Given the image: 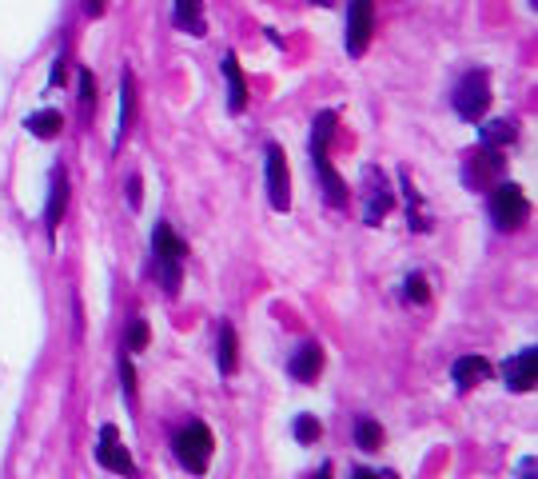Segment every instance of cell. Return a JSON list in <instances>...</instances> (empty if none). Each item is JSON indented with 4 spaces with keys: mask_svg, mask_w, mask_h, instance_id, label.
I'll list each match as a JSON object with an SVG mask.
<instances>
[{
    "mask_svg": "<svg viewBox=\"0 0 538 479\" xmlns=\"http://www.w3.org/2000/svg\"><path fill=\"white\" fill-rule=\"evenodd\" d=\"M172 452H176V460H180L188 472H196V476H200V472L208 468L212 452H216V440H212L208 424H188L184 432H176Z\"/></svg>",
    "mask_w": 538,
    "mask_h": 479,
    "instance_id": "obj_1",
    "label": "cell"
},
{
    "mask_svg": "<svg viewBox=\"0 0 538 479\" xmlns=\"http://www.w3.org/2000/svg\"><path fill=\"white\" fill-rule=\"evenodd\" d=\"M455 112L463 116V120H483V112L491 108V76L487 72H467L459 84H455Z\"/></svg>",
    "mask_w": 538,
    "mask_h": 479,
    "instance_id": "obj_2",
    "label": "cell"
},
{
    "mask_svg": "<svg viewBox=\"0 0 538 479\" xmlns=\"http://www.w3.org/2000/svg\"><path fill=\"white\" fill-rule=\"evenodd\" d=\"M391 208H395L391 180L379 168H363V224L367 228H379Z\"/></svg>",
    "mask_w": 538,
    "mask_h": 479,
    "instance_id": "obj_3",
    "label": "cell"
},
{
    "mask_svg": "<svg viewBox=\"0 0 538 479\" xmlns=\"http://www.w3.org/2000/svg\"><path fill=\"white\" fill-rule=\"evenodd\" d=\"M491 220L499 232H515L527 220V192L519 184H499L491 196Z\"/></svg>",
    "mask_w": 538,
    "mask_h": 479,
    "instance_id": "obj_4",
    "label": "cell"
},
{
    "mask_svg": "<svg viewBox=\"0 0 538 479\" xmlns=\"http://www.w3.org/2000/svg\"><path fill=\"white\" fill-rule=\"evenodd\" d=\"M371 32H375V0H351L347 4V32H343L347 52L363 56L371 44Z\"/></svg>",
    "mask_w": 538,
    "mask_h": 479,
    "instance_id": "obj_5",
    "label": "cell"
},
{
    "mask_svg": "<svg viewBox=\"0 0 538 479\" xmlns=\"http://www.w3.org/2000/svg\"><path fill=\"white\" fill-rule=\"evenodd\" d=\"M311 164H315V176H319V192H323V200H327L331 208H347L351 192H347V184L339 180V172L331 168V160H327V148H323V144H311Z\"/></svg>",
    "mask_w": 538,
    "mask_h": 479,
    "instance_id": "obj_6",
    "label": "cell"
},
{
    "mask_svg": "<svg viewBox=\"0 0 538 479\" xmlns=\"http://www.w3.org/2000/svg\"><path fill=\"white\" fill-rule=\"evenodd\" d=\"M96 460H100V468H108V472H116V476H136V464H132L128 448L120 444V432H116L112 424H108V428H100Z\"/></svg>",
    "mask_w": 538,
    "mask_h": 479,
    "instance_id": "obj_7",
    "label": "cell"
},
{
    "mask_svg": "<svg viewBox=\"0 0 538 479\" xmlns=\"http://www.w3.org/2000/svg\"><path fill=\"white\" fill-rule=\"evenodd\" d=\"M268 200L275 212L291 208V176H287V160L279 144H268Z\"/></svg>",
    "mask_w": 538,
    "mask_h": 479,
    "instance_id": "obj_8",
    "label": "cell"
},
{
    "mask_svg": "<svg viewBox=\"0 0 538 479\" xmlns=\"http://www.w3.org/2000/svg\"><path fill=\"white\" fill-rule=\"evenodd\" d=\"M503 380L511 392H531L538 384V352L535 348H523L519 356H511L503 364Z\"/></svg>",
    "mask_w": 538,
    "mask_h": 479,
    "instance_id": "obj_9",
    "label": "cell"
},
{
    "mask_svg": "<svg viewBox=\"0 0 538 479\" xmlns=\"http://www.w3.org/2000/svg\"><path fill=\"white\" fill-rule=\"evenodd\" d=\"M503 172H507V160L499 156V148H479L467 160V188H483V184H491Z\"/></svg>",
    "mask_w": 538,
    "mask_h": 479,
    "instance_id": "obj_10",
    "label": "cell"
},
{
    "mask_svg": "<svg viewBox=\"0 0 538 479\" xmlns=\"http://www.w3.org/2000/svg\"><path fill=\"white\" fill-rule=\"evenodd\" d=\"M287 372H291V380H299V384H315L319 372H323V348H319L315 340H303V344L295 348Z\"/></svg>",
    "mask_w": 538,
    "mask_h": 479,
    "instance_id": "obj_11",
    "label": "cell"
},
{
    "mask_svg": "<svg viewBox=\"0 0 538 479\" xmlns=\"http://www.w3.org/2000/svg\"><path fill=\"white\" fill-rule=\"evenodd\" d=\"M64 212H68V176L56 168V172H52V188H48V204H44V228H48L52 240H56V232H60Z\"/></svg>",
    "mask_w": 538,
    "mask_h": 479,
    "instance_id": "obj_12",
    "label": "cell"
},
{
    "mask_svg": "<svg viewBox=\"0 0 538 479\" xmlns=\"http://www.w3.org/2000/svg\"><path fill=\"white\" fill-rule=\"evenodd\" d=\"M491 376H495V368H491L483 356H463V360H455V368H451V380H455L459 392H471L475 384H483V380H491Z\"/></svg>",
    "mask_w": 538,
    "mask_h": 479,
    "instance_id": "obj_13",
    "label": "cell"
},
{
    "mask_svg": "<svg viewBox=\"0 0 538 479\" xmlns=\"http://www.w3.org/2000/svg\"><path fill=\"white\" fill-rule=\"evenodd\" d=\"M220 68H224V84H228V112H244V104H248V88H244V72H240L236 52H224Z\"/></svg>",
    "mask_w": 538,
    "mask_h": 479,
    "instance_id": "obj_14",
    "label": "cell"
},
{
    "mask_svg": "<svg viewBox=\"0 0 538 479\" xmlns=\"http://www.w3.org/2000/svg\"><path fill=\"white\" fill-rule=\"evenodd\" d=\"M152 256H160V260H184L188 256V244L176 236V228L172 224H156L152 228Z\"/></svg>",
    "mask_w": 538,
    "mask_h": 479,
    "instance_id": "obj_15",
    "label": "cell"
},
{
    "mask_svg": "<svg viewBox=\"0 0 538 479\" xmlns=\"http://www.w3.org/2000/svg\"><path fill=\"white\" fill-rule=\"evenodd\" d=\"M172 20L180 32H192V36H204L208 24H204V0H172Z\"/></svg>",
    "mask_w": 538,
    "mask_h": 479,
    "instance_id": "obj_16",
    "label": "cell"
},
{
    "mask_svg": "<svg viewBox=\"0 0 538 479\" xmlns=\"http://www.w3.org/2000/svg\"><path fill=\"white\" fill-rule=\"evenodd\" d=\"M132 116H136V88H132V76L124 72V76H120V120H116V132H112V148H120V140H124L128 124H132Z\"/></svg>",
    "mask_w": 538,
    "mask_h": 479,
    "instance_id": "obj_17",
    "label": "cell"
},
{
    "mask_svg": "<svg viewBox=\"0 0 538 479\" xmlns=\"http://www.w3.org/2000/svg\"><path fill=\"white\" fill-rule=\"evenodd\" d=\"M519 140V124L515 120H487L483 128H479V144L483 148H507V144H515Z\"/></svg>",
    "mask_w": 538,
    "mask_h": 479,
    "instance_id": "obj_18",
    "label": "cell"
},
{
    "mask_svg": "<svg viewBox=\"0 0 538 479\" xmlns=\"http://www.w3.org/2000/svg\"><path fill=\"white\" fill-rule=\"evenodd\" d=\"M24 128H28V132H36V136H44V140H52V136H60L64 116H60L56 108H40V112L24 116Z\"/></svg>",
    "mask_w": 538,
    "mask_h": 479,
    "instance_id": "obj_19",
    "label": "cell"
},
{
    "mask_svg": "<svg viewBox=\"0 0 538 479\" xmlns=\"http://www.w3.org/2000/svg\"><path fill=\"white\" fill-rule=\"evenodd\" d=\"M216 364H220V372H224V376H232V372H236V364H240V348H236V332H232V324H224V328H220Z\"/></svg>",
    "mask_w": 538,
    "mask_h": 479,
    "instance_id": "obj_20",
    "label": "cell"
},
{
    "mask_svg": "<svg viewBox=\"0 0 538 479\" xmlns=\"http://www.w3.org/2000/svg\"><path fill=\"white\" fill-rule=\"evenodd\" d=\"M399 184H403V200H407V224H411V232L427 228V220H423V200H419V192H415L411 176H399Z\"/></svg>",
    "mask_w": 538,
    "mask_h": 479,
    "instance_id": "obj_21",
    "label": "cell"
},
{
    "mask_svg": "<svg viewBox=\"0 0 538 479\" xmlns=\"http://www.w3.org/2000/svg\"><path fill=\"white\" fill-rule=\"evenodd\" d=\"M152 268H156V284H160L168 296H176V292H180V260H160V256H152Z\"/></svg>",
    "mask_w": 538,
    "mask_h": 479,
    "instance_id": "obj_22",
    "label": "cell"
},
{
    "mask_svg": "<svg viewBox=\"0 0 538 479\" xmlns=\"http://www.w3.org/2000/svg\"><path fill=\"white\" fill-rule=\"evenodd\" d=\"M355 444H359L363 452H379V444H383V428H379L375 420L363 416V420L355 424Z\"/></svg>",
    "mask_w": 538,
    "mask_h": 479,
    "instance_id": "obj_23",
    "label": "cell"
},
{
    "mask_svg": "<svg viewBox=\"0 0 538 479\" xmlns=\"http://www.w3.org/2000/svg\"><path fill=\"white\" fill-rule=\"evenodd\" d=\"M403 296H407V304H431V288H427V280L419 276V272H411L407 280H403Z\"/></svg>",
    "mask_w": 538,
    "mask_h": 479,
    "instance_id": "obj_24",
    "label": "cell"
},
{
    "mask_svg": "<svg viewBox=\"0 0 538 479\" xmlns=\"http://www.w3.org/2000/svg\"><path fill=\"white\" fill-rule=\"evenodd\" d=\"M291 432H295V440H299V444L307 448V444H315V440H319V420L303 412V416H295V424H291Z\"/></svg>",
    "mask_w": 538,
    "mask_h": 479,
    "instance_id": "obj_25",
    "label": "cell"
},
{
    "mask_svg": "<svg viewBox=\"0 0 538 479\" xmlns=\"http://www.w3.org/2000/svg\"><path fill=\"white\" fill-rule=\"evenodd\" d=\"M120 384H124L128 408H136V372H132V360H128V356H120Z\"/></svg>",
    "mask_w": 538,
    "mask_h": 479,
    "instance_id": "obj_26",
    "label": "cell"
},
{
    "mask_svg": "<svg viewBox=\"0 0 538 479\" xmlns=\"http://www.w3.org/2000/svg\"><path fill=\"white\" fill-rule=\"evenodd\" d=\"M92 100H96V80H92L88 68H80V104H84V112H92Z\"/></svg>",
    "mask_w": 538,
    "mask_h": 479,
    "instance_id": "obj_27",
    "label": "cell"
},
{
    "mask_svg": "<svg viewBox=\"0 0 538 479\" xmlns=\"http://www.w3.org/2000/svg\"><path fill=\"white\" fill-rule=\"evenodd\" d=\"M128 348H132V352H144V348H148V324H144V320L128 324Z\"/></svg>",
    "mask_w": 538,
    "mask_h": 479,
    "instance_id": "obj_28",
    "label": "cell"
},
{
    "mask_svg": "<svg viewBox=\"0 0 538 479\" xmlns=\"http://www.w3.org/2000/svg\"><path fill=\"white\" fill-rule=\"evenodd\" d=\"M48 84H52V88H60V84H64V52L52 60V80H48Z\"/></svg>",
    "mask_w": 538,
    "mask_h": 479,
    "instance_id": "obj_29",
    "label": "cell"
},
{
    "mask_svg": "<svg viewBox=\"0 0 538 479\" xmlns=\"http://www.w3.org/2000/svg\"><path fill=\"white\" fill-rule=\"evenodd\" d=\"M140 196H144V192H140V176H132V180H128V204H132V212L140 208Z\"/></svg>",
    "mask_w": 538,
    "mask_h": 479,
    "instance_id": "obj_30",
    "label": "cell"
},
{
    "mask_svg": "<svg viewBox=\"0 0 538 479\" xmlns=\"http://www.w3.org/2000/svg\"><path fill=\"white\" fill-rule=\"evenodd\" d=\"M519 479H535V456H527V460L519 464Z\"/></svg>",
    "mask_w": 538,
    "mask_h": 479,
    "instance_id": "obj_31",
    "label": "cell"
},
{
    "mask_svg": "<svg viewBox=\"0 0 538 479\" xmlns=\"http://www.w3.org/2000/svg\"><path fill=\"white\" fill-rule=\"evenodd\" d=\"M84 12H88V16H100V12H104V0H84Z\"/></svg>",
    "mask_w": 538,
    "mask_h": 479,
    "instance_id": "obj_32",
    "label": "cell"
},
{
    "mask_svg": "<svg viewBox=\"0 0 538 479\" xmlns=\"http://www.w3.org/2000/svg\"><path fill=\"white\" fill-rule=\"evenodd\" d=\"M351 479H383V476H379V472H371V468H355Z\"/></svg>",
    "mask_w": 538,
    "mask_h": 479,
    "instance_id": "obj_33",
    "label": "cell"
},
{
    "mask_svg": "<svg viewBox=\"0 0 538 479\" xmlns=\"http://www.w3.org/2000/svg\"><path fill=\"white\" fill-rule=\"evenodd\" d=\"M311 479H331V464H323V468H319V472H315Z\"/></svg>",
    "mask_w": 538,
    "mask_h": 479,
    "instance_id": "obj_34",
    "label": "cell"
},
{
    "mask_svg": "<svg viewBox=\"0 0 538 479\" xmlns=\"http://www.w3.org/2000/svg\"><path fill=\"white\" fill-rule=\"evenodd\" d=\"M307 4H319V8H327V4H331V0H307Z\"/></svg>",
    "mask_w": 538,
    "mask_h": 479,
    "instance_id": "obj_35",
    "label": "cell"
}]
</instances>
